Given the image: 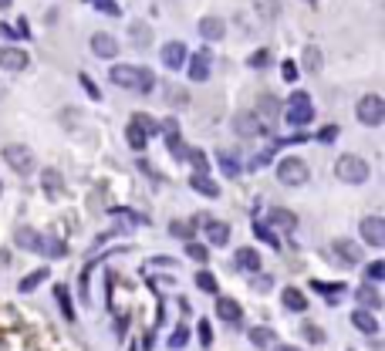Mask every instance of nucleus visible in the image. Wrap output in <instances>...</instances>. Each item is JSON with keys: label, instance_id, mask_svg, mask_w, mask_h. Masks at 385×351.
<instances>
[{"label": "nucleus", "instance_id": "f257e3e1", "mask_svg": "<svg viewBox=\"0 0 385 351\" xmlns=\"http://www.w3.org/2000/svg\"><path fill=\"white\" fill-rule=\"evenodd\" d=\"M109 78L116 81L118 88H132V91H153L155 75L149 68H132V65H112Z\"/></svg>", "mask_w": 385, "mask_h": 351}, {"label": "nucleus", "instance_id": "f03ea898", "mask_svg": "<svg viewBox=\"0 0 385 351\" xmlns=\"http://www.w3.org/2000/svg\"><path fill=\"white\" fill-rule=\"evenodd\" d=\"M335 176L342 183H348V186H358V183L368 179V162L362 156H355V152H345V156L335 162Z\"/></svg>", "mask_w": 385, "mask_h": 351}, {"label": "nucleus", "instance_id": "7ed1b4c3", "mask_svg": "<svg viewBox=\"0 0 385 351\" xmlns=\"http://www.w3.org/2000/svg\"><path fill=\"white\" fill-rule=\"evenodd\" d=\"M277 179L284 183V186H305L311 179V169L305 159L298 156H284L280 162H277Z\"/></svg>", "mask_w": 385, "mask_h": 351}, {"label": "nucleus", "instance_id": "20e7f679", "mask_svg": "<svg viewBox=\"0 0 385 351\" xmlns=\"http://www.w3.org/2000/svg\"><path fill=\"white\" fill-rule=\"evenodd\" d=\"M3 162L17 172V176H31L34 172V152L28 149V146H21V142H10V146H3Z\"/></svg>", "mask_w": 385, "mask_h": 351}, {"label": "nucleus", "instance_id": "39448f33", "mask_svg": "<svg viewBox=\"0 0 385 351\" xmlns=\"http://www.w3.org/2000/svg\"><path fill=\"white\" fill-rule=\"evenodd\" d=\"M355 112H358V122H365V125H382L385 122V98L382 95H362L358 98V105H355Z\"/></svg>", "mask_w": 385, "mask_h": 351}, {"label": "nucleus", "instance_id": "423d86ee", "mask_svg": "<svg viewBox=\"0 0 385 351\" xmlns=\"http://www.w3.org/2000/svg\"><path fill=\"white\" fill-rule=\"evenodd\" d=\"M311 118H314L311 98L305 95V91H294V95H291V102H287V122L301 128V125H308Z\"/></svg>", "mask_w": 385, "mask_h": 351}, {"label": "nucleus", "instance_id": "0eeeda50", "mask_svg": "<svg viewBox=\"0 0 385 351\" xmlns=\"http://www.w3.org/2000/svg\"><path fill=\"white\" fill-rule=\"evenodd\" d=\"M233 128H236V135L240 139H257V135H264V122L254 115V112H240V115L233 118Z\"/></svg>", "mask_w": 385, "mask_h": 351}, {"label": "nucleus", "instance_id": "6e6552de", "mask_svg": "<svg viewBox=\"0 0 385 351\" xmlns=\"http://www.w3.org/2000/svg\"><path fill=\"white\" fill-rule=\"evenodd\" d=\"M362 240L368 247H385V220L382 216H365L362 220Z\"/></svg>", "mask_w": 385, "mask_h": 351}, {"label": "nucleus", "instance_id": "1a4fd4ad", "mask_svg": "<svg viewBox=\"0 0 385 351\" xmlns=\"http://www.w3.org/2000/svg\"><path fill=\"white\" fill-rule=\"evenodd\" d=\"M28 51H21V47H0V68L3 71H24L28 68Z\"/></svg>", "mask_w": 385, "mask_h": 351}, {"label": "nucleus", "instance_id": "9d476101", "mask_svg": "<svg viewBox=\"0 0 385 351\" xmlns=\"http://www.w3.org/2000/svg\"><path fill=\"white\" fill-rule=\"evenodd\" d=\"M199 34H203V41H223V34H227V24H223V17H213V14H206V17L199 21Z\"/></svg>", "mask_w": 385, "mask_h": 351}, {"label": "nucleus", "instance_id": "9b49d317", "mask_svg": "<svg viewBox=\"0 0 385 351\" xmlns=\"http://www.w3.org/2000/svg\"><path fill=\"white\" fill-rule=\"evenodd\" d=\"M196 220L206 227V236H210L213 247H223V243L230 240V227H227V223H217V220H210V216H196Z\"/></svg>", "mask_w": 385, "mask_h": 351}, {"label": "nucleus", "instance_id": "f8f14e48", "mask_svg": "<svg viewBox=\"0 0 385 351\" xmlns=\"http://www.w3.org/2000/svg\"><path fill=\"white\" fill-rule=\"evenodd\" d=\"M183 61H186V47H183L179 41H169V44L162 47V65H166L169 71H176V68H183Z\"/></svg>", "mask_w": 385, "mask_h": 351}, {"label": "nucleus", "instance_id": "ddd939ff", "mask_svg": "<svg viewBox=\"0 0 385 351\" xmlns=\"http://www.w3.org/2000/svg\"><path fill=\"white\" fill-rule=\"evenodd\" d=\"M210 58H213L210 51H196V54H192V61H190V81H196V84H199V81L210 78Z\"/></svg>", "mask_w": 385, "mask_h": 351}, {"label": "nucleus", "instance_id": "4468645a", "mask_svg": "<svg viewBox=\"0 0 385 351\" xmlns=\"http://www.w3.org/2000/svg\"><path fill=\"white\" fill-rule=\"evenodd\" d=\"M14 240H17V247H24V250H31V253H44V236L34 234L31 227H21V230L14 234Z\"/></svg>", "mask_w": 385, "mask_h": 351}, {"label": "nucleus", "instance_id": "2eb2a0df", "mask_svg": "<svg viewBox=\"0 0 385 351\" xmlns=\"http://www.w3.org/2000/svg\"><path fill=\"white\" fill-rule=\"evenodd\" d=\"M91 51L98 54V58H116L118 54V41L112 34H105V31H98L95 38H91Z\"/></svg>", "mask_w": 385, "mask_h": 351}, {"label": "nucleus", "instance_id": "dca6fc26", "mask_svg": "<svg viewBox=\"0 0 385 351\" xmlns=\"http://www.w3.org/2000/svg\"><path fill=\"white\" fill-rule=\"evenodd\" d=\"M331 253L342 257L345 264H358V260H362V247L351 243V240H335V243H331Z\"/></svg>", "mask_w": 385, "mask_h": 351}, {"label": "nucleus", "instance_id": "f3484780", "mask_svg": "<svg viewBox=\"0 0 385 351\" xmlns=\"http://www.w3.org/2000/svg\"><path fill=\"white\" fill-rule=\"evenodd\" d=\"M351 324H355L362 335H368V338H372V335H379V321H375L368 311H362V308H355V311H351Z\"/></svg>", "mask_w": 385, "mask_h": 351}, {"label": "nucleus", "instance_id": "a211bd4d", "mask_svg": "<svg viewBox=\"0 0 385 351\" xmlns=\"http://www.w3.org/2000/svg\"><path fill=\"white\" fill-rule=\"evenodd\" d=\"M358 304H362V311H379L382 308V294L365 284V287H358Z\"/></svg>", "mask_w": 385, "mask_h": 351}, {"label": "nucleus", "instance_id": "6ab92c4d", "mask_svg": "<svg viewBox=\"0 0 385 351\" xmlns=\"http://www.w3.org/2000/svg\"><path fill=\"white\" fill-rule=\"evenodd\" d=\"M217 317H223V321L236 324V321L243 317V311H240V304H236L233 297H220V301H217Z\"/></svg>", "mask_w": 385, "mask_h": 351}, {"label": "nucleus", "instance_id": "aec40b11", "mask_svg": "<svg viewBox=\"0 0 385 351\" xmlns=\"http://www.w3.org/2000/svg\"><path fill=\"white\" fill-rule=\"evenodd\" d=\"M190 186L199 196H210V199H213V196H220V186H217L210 176H199V172H192V176H190Z\"/></svg>", "mask_w": 385, "mask_h": 351}, {"label": "nucleus", "instance_id": "412c9836", "mask_svg": "<svg viewBox=\"0 0 385 351\" xmlns=\"http://www.w3.org/2000/svg\"><path fill=\"white\" fill-rule=\"evenodd\" d=\"M270 223L280 227V230H287V234L298 230V216H294L291 210H270Z\"/></svg>", "mask_w": 385, "mask_h": 351}, {"label": "nucleus", "instance_id": "4be33fe9", "mask_svg": "<svg viewBox=\"0 0 385 351\" xmlns=\"http://www.w3.org/2000/svg\"><path fill=\"white\" fill-rule=\"evenodd\" d=\"M280 297H284V308H287V311H308V297H305L298 287H287Z\"/></svg>", "mask_w": 385, "mask_h": 351}, {"label": "nucleus", "instance_id": "5701e85b", "mask_svg": "<svg viewBox=\"0 0 385 351\" xmlns=\"http://www.w3.org/2000/svg\"><path fill=\"white\" fill-rule=\"evenodd\" d=\"M236 264L243 267V271H250V273H257L261 271V253L254 250V247H243L240 253H236Z\"/></svg>", "mask_w": 385, "mask_h": 351}, {"label": "nucleus", "instance_id": "b1692460", "mask_svg": "<svg viewBox=\"0 0 385 351\" xmlns=\"http://www.w3.org/2000/svg\"><path fill=\"white\" fill-rule=\"evenodd\" d=\"M301 58H305V71H311V75H318V71L324 68V58H321V51H318L314 44L305 47V54H301Z\"/></svg>", "mask_w": 385, "mask_h": 351}, {"label": "nucleus", "instance_id": "393cba45", "mask_svg": "<svg viewBox=\"0 0 385 351\" xmlns=\"http://www.w3.org/2000/svg\"><path fill=\"white\" fill-rule=\"evenodd\" d=\"M274 341H277L274 328H250V345H257V348H270Z\"/></svg>", "mask_w": 385, "mask_h": 351}, {"label": "nucleus", "instance_id": "a878e982", "mask_svg": "<svg viewBox=\"0 0 385 351\" xmlns=\"http://www.w3.org/2000/svg\"><path fill=\"white\" fill-rule=\"evenodd\" d=\"M169 236L192 240V236H196V220H176V223H169Z\"/></svg>", "mask_w": 385, "mask_h": 351}, {"label": "nucleus", "instance_id": "bb28decb", "mask_svg": "<svg viewBox=\"0 0 385 351\" xmlns=\"http://www.w3.org/2000/svg\"><path fill=\"white\" fill-rule=\"evenodd\" d=\"M254 10H257L264 21H277V14H280V0H254Z\"/></svg>", "mask_w": 385, "mask_h": 351}, {"label": "nucleus", "instance_id": "cd10ccee", "mask_svg": "<svg viewBox=\"0 0 385 351\" xmlns=\"http://www.w3.org/2000/svg\"><path fill=\"white\" fill-rule=\"evenodd\" d=\"M54 297H58L61 314H65L68 321H75V308H72V297H68V287H65V284H58V287H54Z\"/></svg>", "mask_w": 385, "mask_h": 351}, {"label": "nucleus", "instance_id": "c85d7f7f", "mask_svg": "<svg viewBox=\"0 0 385 351\" xmlns=\"http://www.w3.org/2000/svg\"><path fill=\"white\" fill-rule=\"evenodd\" d=\"M125 139H129V146H132L135 152H139V149H146V142H149V135H146V132H142V128H139L135 122H132V125L125 128Z\"/></svg>", "mask_w": 385, "mask_h": 351}, {"label": "nucleus", "instance_id": "c756f323", "mask_svg": "<svg viewBox=\"0 0 385 351\" xmlns=\"http://www.w3.org/2000/svg\"><path fill=\"white\" fill-rule=\"evenodd\" d=\"M41 179H44V190H47L51 196H58L61 193V186H65V183H61V176H58L54 169H44V172H41Z\"/></svg>", "mask_w": 385, "mask_h": 351}, {"label": "nucleus", "instance_id": "7c9ffc66", "mask_svg": "<svg viewBox=\"0 0 385 351\" xmlns=\"http://www.w3.org/2000/svg\"><path fill=\"white\" fill-rule=\"evenodd\" d=\"M196 287L206 291V294H217V277H213L210 271H199L196 273Z\"/></svg>", "mask_w": 385, "mask_h": 351}, {"label": "nucleus", "instance_id": "2f4dec72", "mask_svg": "<svg viewBox=\"0 0 385 351\" xmlns=\"http://www.w3.org/2000/svg\"><path fill=\"white\" fill-rule=\"evenodd\" d=\"M44 277H47V271H34L31 277H24V280H21V291L28 294V291H34V287H41V284H44Z\"/></svg>", "mask_w": 385, "mask_h": 351}, {"label": "nucleus", "instance_id": "473e14b6", "mask_svg": "<svg viewBox=\"0 0 385 351\" xmlns=\"http://www.w3.org/2000/svg\"><path fill=\"white\" fill-rule=\"evenodd\" d=\"M186 257H190V260H196V264H206V257H210V250H206V247H199V243L192 240L190 247H186Z\"/></svg>", "mask_w": 385, "mask_h": 351}, {"label": "nucleus", "instance_id": "72a5a7b5", "mask_svg": "<svg viewBox=\"0 0 385 351\" xmlns=\"http://www.w3.org/2000/svg\"><path fill=\"white\" fill-rule=\"evenodd\" d=\"M132 41H135V47H146V44L153 41V31L142 27V24H135V27H132Z\"/></svg>", "mask_w": 385, "mask_h": 351}, {"label": "nucleus", "instance_id": "f704fd0d", "mask_svg": "<svg viewBox=\"0 0 385 351\" xmlns=\"http://www.w3.org/2000/svg\"><path fill=\"white\" fill-rule=\"evenodd\" d=\"M186 156H190V162L196 166V172H199V176H206V169H210V166H206V152H199V149H190Z\"/></svg>", "mask_w": 385, "mask_h": 351}, {"label": "nucleus", "instance_id": "c9c22d12", "mask_svg": "<svg viewBox=\"0 0 385 351\" xmlns=\"http://www.w3.org/2000/svg\"><path fill=\"white\" fill-rule=\"evenodd\" d=\"M220 166H223V172H227V176H240V166H236V159H233L230 152H223V149H220Z\"/></svg>", "mask_w": 385, "mask_h": 351}, {"label": "nucleus", "instance_id": "e433bc0d", "mask_svg": "<svg viewBox=\"0 0 385 351\" xmlns=\"http://www.w3.org/2000/svg\"><path fill=\"white\" fill-rule=\"evenodd\" d=\"M261 115L267 118H277V102H274V98H270V95H264V98H261ZM267 122H264V125H267Z\"/></svg>", "mask_w": 385, "mask_h": 351}, {"label": "nucleus", "instance_id": "4c0bfd02", "mask_svg": "<svg viewBox=\"0 0 385 351\" xmlns=\"http://www.w3.org/2000/svg\"><path fill=\"white\" fill-rule=\"evenodd\" d=\"M254 234L261 236V240H267L270 247H280V240H277V234H274V230H267L264 223H254Z\"/></svg>", "mask_w": 385, "mask_h": 351}, {"label": "nucleus", "instance_id": "58836bf2", "mask_svg": "<svg viewBox=\"0 0 385 351\" xmlns=\"http://www.w3.org/2000/svg\"><path fill=\"white\" fill-rule=\"evenodd\" d=\"M186 341H190V328H176L173 338H169V348H183Z\"/></svg>", "mask_w": 385, "mask_h": 351}, {"label": "nucleus", "instance_id": "ea45409f", "mask_svg": "<svg viewBox=\"0 0 385 351\" xmlns=\"http://www.w3.org/2000/svg\"><path fill=\"white\" fill-rule=\"evenodd\" d=\"M314 291H321V294H328V297H338L345 287H342V284H321V280H314Z\"/></svg>", "mask_w": 385, "mask_h": 351}, {"label": "nucleus", "instance_id": "a19ab883", "mask_svg": "<svg viewBox=\"0 0 385 351\" xmlns=\"http://www.w3.org/2000/svg\"><path fill=\"white\" fill-rule=\"evenodd\" d=\"M301 331H305V338H308V341H314V345H321V341H324V331H321L318 324H305Z\"/></svg>", "mask_w": 385, "mask_h": 351}, {"label": "nucleus", "instance_id": "79ce46f5", "mask_svg": "<svg viewBox=\"0 0 385 351\" xmlns=\"http://www.w3.org/2000/svg\"><path fill=\"white\" fill-rule=\"evenodd\" d=\"M132 122H135V125H139V128H142V132H146V135H153L155 132V122L149 115H135L132 118Z\"/></svg>", "mask_w": 385, "mask_h": 351}, {"label": "nucleus", "instance_id": "37998d69", "mask_svg": "<svg viewBox=\"0 0 385 351\" xmlns=\"http://www.w3.org/2000/svg\"><path fill=\"white\" fill-rule=\"evenodd\" d=\"M365 273H368V280H382V277H385V264H382V260H375V264H368V271H365Z\"/></svg>", "mask_w": 385, "mask_h": 351}, {"label": "nucleus", "instance_id": "c03bdc74", "mask_svg": "<svg viewBox=\"0 0 385 351\" xmlns=\"http://www.w3.org/2000/svg\"><path fill=\"white\" fill-rule=\"evenodd\" d=\"M335 139H338V125H324L318 135V142H335Z\"/></svg>", "mask_w": 385, "mask_h": 351}, {"label": "nucleus", "instance_id": "a18cd8bd", "mask_svg": "<svg viewBox=\"0 0 385 351\" xmlns=\"http://www.w3.org/2000/svg\"><path fill=\"white\" fill-rule=\"evenodd\" d=\"M81 84H85V91H88V95H91V98H95V102H98V98H102V91H98V84H95V81L88 78V75H81Z\"/></svg>", "mask_w": 385, "mask_h": 351}, {"label": "nucleus", "instance_id": "49530a36", "mask_svg": "<svg viewBox=\"0 0 385 351\" xmlns=\"http://www.w3.org/2000/svg\"><path fill=\"white\" fill-rule=\"evenodd\" d=\"M166 146L173 149V156H186V149H183V142H179V135H169V139H166Z\"/></svg>", "mask_w": 385, "mask_h": 351}, {"label": "nucleus", "instance_id": "de8ad7c7", "mask_svg": "<svg viewBox=\"0 0 385 351\" xmlns=\"http://www.w3.org/2000/svg\"><path fill=\"white\" fill-rule=\"evenodd\" d=\"M267 162H270V152H261V156H254V159H250V169H264Z\"/></svg>", "mask_w": 385, "mask_h": 351}, {"label": "nucleus", "instance_id": "09e8293b", "mask_svg": "<svg viewBox=\"0 0 385 351\" xmlns=\"http://www.w3.org/2000/svg\"><path fill=\"white\" fill-rule=\"evenodd\" d=\"M199 341H203V345H210V341H213V335H210V324H206V321H199Z\"/></svg>", "mask_w": 385, "mask_h": 351}, {"label": "nucleus", "instance_id": "8fccbe9b", "mask_svg": "<svg viewBox=\"0 0 385 351\" xmlns=\"http://www.w3.org/2000/svg\"><path fill=\"white\" fill-rule=\"evenodd\" d=\"M267 51H257V54H254V58H250V65H254V68H264V65H267Z\"/></svg>", "mask_w": 385, "mask_h": 351}, {"label": "nucleus", "instance_id": "3c124183", "mask_svg": "<svg viewBox=\"0 0 385 351\" xmlns=\"http://www.w3.org/2000/svg\"><path fill=\"white\" fill-rule=\"evenodd\" d=\"M284 78L287 81L298 78V65H294V61H284Z\"/></svg>", "mask_w": 385, "mask_h": 351}, {"label": "nucleus", "instance_id": "603ef678", "mask_svg": "<svg viewBox=\"0 0 385 351\" xmlns=\"http://www.w3.org/2000/svg\"><path fill=\"white\" fill-rule=\"evenodd\" d=\"M0 38H7V41H10V38H14V31H10L7 24H0Z\"/></svg>", "mask_w": 385, "mask_h": 351}, {"label": "nucleus", "instance_id": "864d4df0", "mask_svg": "<svg viewBox=\"0 0 385 351\" xmlns=\"http://www.w3.org/2000/svg\"><path fill=\"white\" fill-rule=\"evenodd\" d=\"M274 351H301V348H294V345H277Z\"/></svg>", "mask_w": 385, "mask_h": 351}, {"label": "nucleus", "instance_id": "5fc2aeb1", "mask_svg": "<svg viewBox=\"0 0 385 351\" xmlns=\"http://www.w3.org/2000/svg\"><path fill=\"white\" fill-rule=\"evenodd\" d=\"M0 7H3V10H7V7H10V0H0Z\"/></svg>", "mask_w": 385, "mask_h": 351}, {"label": "nucleus", "instance_id": "6e6d98bb", "mask_svg": "<svg viewBox=\"0 0 385 351\" xmlns=\"http://www.w3.org/2000/svg\"><path fill=\"white\" fill-rule=\"evenodd\" d=\"M305 3H318V0H305Z\"/></svg>", "mask_w": 385, "mask_h": 351}]
</instances>
